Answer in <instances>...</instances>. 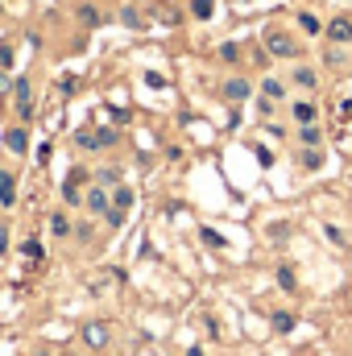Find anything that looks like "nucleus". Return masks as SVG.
Masks as SVG:
<instances>
[{
  "label": "nucleus",
  "mask_w": 352,
  "mask_h": 356,
  "mask_svg": "<svg viewBox=\"0 0 352 356\" xmlns=\"http://www.w3.org/2000/svg\"><path fill=\"white\" fill-rule=\"evenodd\" d=\"M262 46L269 50V54H273V58H294V54H298V46H294V38H290V33H282L278 25H273V29H265Z\"/></svg>",
  "instance_id": "1"
},
{
  "label": "nucleus",
  "mask_w": 352,
  "mask_h": 356,
  "mask_svg": "<svg viewBox=\"0 0 352 356\" xmlns=\"http://www.w3.org/2000/svg\"><path fill=\"white\" fill-rule=\"evenodd\" d=\"M79 336H83V344H88L91 353H104V348L112 344V327H108V323H99V319L83 323V332H79Z\"/></svg>",
  "instance_id": "2"
},
{
  "label": "nucleus",
  "mask_w": 352,
  "mask_h": 356,
  "mask_svg": "<svg viewBox=\"0 0 352 356\" xmlns=\"http://www.w3.org/2000/svg\"><path fill=\"white\" fill-rule=\"evenodd\" d=\"M75 141H79L83 149H108V145H116V133H112V129H79Z\"/></svg>",
  "instance_id": "3"
},
{
  "label": "nucleus",
  "mask_w": 352,
  "mask_h": 356,
  "mask_svg": "<svg viewBox=\"0 0 352 356\" xmlns=\"http://www.w3.org/2000/svg\"><path fill=\"white\" fill-rule=\"evenodd\" d=\"M323 33H328V42H336V46L352 42V17H336V21H328Z\"/></svg>",
  "instance_id": "4"
},
{
  "label": "nucleus",
  "mask_w": 352,
  "mask_h": 356,
  "mask_svg": "<svg viewBox=\"0 0 352 356\" xmlns=\"http://www.w3.org/2000/svg\"><path fill=\"white\" fill-rule=\"evenodd\" d=\"M83 182H88V170H71L67 182H63V199H67V203H79V199H83V191H79Z\"/></svg>",
  "instance_id": "5"
},
{
  "label": "nucleus",
  "mask_w": 352,
  "mask_h": 356,
  "mask_svg": "<svg viewBox=\"0 0 352 356\" xmlns=\"http://www.w3.org/2000/svg\"><path fill=\"white\" fill-rule=\"evenodd\" d=\"M108 207H112L108 186H91V191H88V211H95V216H108Z\"/></svg>",
  "instance_id": "6"
},
{
  "label": "nucleus",
  "mask_w": 352,
  "mask_h": 356,
  "mask_svg": "<svg viewBox=\"0 0 352 356\" xmlns=\"http://www.w3.org/2000/svg\"><path fill=\"white\" fill-rule=\"evenodd\" d=\"M4 149H8V154H25V149H29V133H25V129H8V133H4Z\"/></svg>",
  "instance_id": "7"
},
{
  "label": "nucleus",
  "mask_w": 352,
  "mask_h": 356,
  "mask_svg": "<svg viewBox=\"0 0 352 356\" xmlns=\"http://www.w3.org/2000/svg\"><path fill=\"white\" fill-rule=\"evenodd\" d=\"M253 88H249V79H228L224 83V99H232V104H241V99H249Z\"/></svg>",
  "instance_id": "8"
},
{
  "label": "nucleus",
  "mask_w": 352,
  "mask_h": 356,
  "mask_svg": "<svg viewBox=\"0 0 352 356\" xmlns=\"http://www.w3.org/2000/svg\"><path fill=\"white\" fill-rule=\"evenodd\" d=\"M0 203H4V207L17 203V178L8 175V170H0Z\"/></svg>",
  "instance_id": "9"
},
{
  "label": "nucleus",
  "mask_w": 352,
  "mask_h": 356,
  "mask_svg": "<svg viewBox=\"0 0 352 356\" xmlns=\"http://www.w3.org/2000/svg\"><path fill=\"white\" fill-rule=\"evenodd\" d=\"M13 99H17L21 116H29V79H25V75H21V79L13 83Z\"/></svg>",
  "instance_id": "10"
},
{
  "label": "nucleus",
  "mask_w": 352,
  "mask_h": 356,
  "mask_svg": "<svg viewBox=\"0 0 352 356\" xmlns=\"http://www.w3.org/2000/svg\"><path fill=\"white\" fill-rule=\"evenodd\" d=\"M290 112H294V120H298V124H315V104H311V99H298Z\"/></svg>",
  "instance_id": "11"
},
{
  "label": "nucleus",
  "mask_w": 352,
  "mask_h": 356,
  "mask_svg": "<svg viewBox=\"0 0 352 356\" xmlns=\"http://www.w3.org/2000/svg\"><path fill=\"white\" fill-rule=\"evenodd\" d=\"M294 88H303V91H315V88H319V79H315V71H311V67H298V71H294Z\"/></svg>",
  "instance_id": "12"
},
{
  "label": "nucleus",
  "mask_w": 352,
  "mask_h": 356,
  "mask_svg": "<svg viewBox=\"0 0 352 356\" xmlns=\"http://www.w3.org/2000/svg\"><path fill=\"white\" fill-rule=\"evenodd\" d=\"M129 207H133V191H129V186H116V195H112V211H125V216H129Z\"/></svg>",
  "instance_id": "13"
},
{
  "label": "nucleus",
  "mask_w": 352,
  "mask_h": 356,
  "mask_svg": "<svg viewBox=\"0 0 352 356\" xmlns=\"http://www.w3.org/2000/svg\"><path fill=\"white\" fill-rule=\"evenodd\" d=\"M298 29H303V33H323V21H319L315 13H298Z\"/></svg>",
  "instance_id": "14"
},
{
  "label": "nucleus",
  "mask_w": 352,
  "mask_h": 356,
  "mask_svg": "<svg viewBox=\"0 0 352 356\" xmlns=\"http://www.w3.org/2000/svg\"><path fill=\"white\" fill-rule=\"evenodd\" d=\"M216 54H220V63H228V67H232V63H241V58H245V54H241V46H237V42H224V46H220V50H216Z\"/></svg>",
  "instance_id": "15"
},
{
  "label": "nucleus",
  "mask_w": 352,
  "mask_h": 356,
  "mask_svg": "<svg viewBox=\"0 0 352 356\" xmlns=\"http://www.w3.org/2000/svg\"><path fill=\"white\" fill-rule=\"evenodd\" d=\"M262 95H265V99H286V83H282V79H265Z\"/></svg>",
  "instance_id": "16"
},
{
  "label": "nucleus",
  "mask_w": 352,
  "mask_h": 356,
  "mask_svg": "<svg viewBox=\"0 0 352 356\" xmlns=\"http://www.w3.org/2000/svg\"><path fill=\"white\" fill-rule=\"evenodd\" d=\"M79 21L91 25V29H95V25H104V17H99V8H95V4H79Z\"/></svg>",
  "instance_id": "17"
},
{
  "label": "nucleus",
  "mask_w": 352,
  "mask_h": 356,
  "mask_svg": "<svg viewBox=\"0 0 352 356\" xmlns=\"http://www.w3.org/2000/svg\"><path fill=\"white\" fill-rule=\"evenodd\" d=\"M298 137H303L307 149H315L319 145V124H298Z\"/></svg>",
  "instance_id": "18"
},
{
  "label": "nucleus",
  "mask_w": 352,
  "mask_h": 356,
  "mask_svg": "<svg viewBox=\"0 0 352 356\" xmlns=\"http://www.w3.org/2000/svg\"><path fill=\"white\" fill-rule=\"evenodd\" d=\"M50 232H54V236H71V220H67L63 211H54V216H50Z\"/></svg>",
  "instance_id": "19"
},
{
  "label": "nucleus",
  "mask_w": 352,
  "mask_h": 356,
  "mask_svg": "<svg viewBox=\"0 0 352 356\" xmlns=\"http://www.w3.org/2000/svg\"><path fill=\"white\" fill-rule=\"evenodd\" d=\"M120 21H125L129 29H141V25H145V21H141V8H133V4H129V8H120Z\"/></svg>",
  "instance_id": "20"
},
{
  "label": "nucleus",
  "mask_w": 352,
  "mask_h": 356,
  "mask_svg": "<svg viewBox=\"0 0 352 356\" xmlns=\"http://www.w3.org/2000/svg\"><path fill=\"white\" fill-rule=\"evenodd\" d=\"M191 13H195L199 21H207V17L216 13V4H211V0H195V4H191Z\"/></svg>",
  "instance_id": "21"
},
{
  "label": "nucleus",
  "mask_w": 352,
  "mask_h": 356,
  "mask_svg": "<svg viewBox=\"0 0 352 356\" xmlns=\"http://www.w3.org/2000/svg\"><path fill=\"white\" fill-rule=\"evenodd\" d=\"M273 327H278V332H290V327H294V315L278 311V315H273Z\"/></svg>",
  "instance_id": "22"
},
{
  "label": "nucleus",
  "mask_w": 352,
  "mask_h": 356,
  "mask_svg": "<svg viewBox=\"0 0 352 356\" xmlns=\"http://www.w3.org/2000/svg\"><path fill=\"white\" fill-rule=\"evenodd\" d=\"M319 162H323L319 149H307V154H303V166H307V170H319Z\"/></svg>",
  "instance_id": "23"
},
{
  "label": "nucleus",
  "mask_w": 352,
  "mask_h": 356,
  "mask_svg": "<svg viewBox=\"0 0 352 356\" xmlns=\"http://www.w3.org/2000/svg\"><path fill=\"white\" fill-rule=\"evenodd\" d=\"M145 83H150V88H166V75H158V71H150V75H145Z\"/></svg>",
  "instance_id": "24"
},
{
  "label": "nucleus",
  "mask_w": 352,
  "mask_h": 356,
  "mask_svg": "<svg viewBox=\"0 0 352 356\" xmlns=\"http://www.w3.org/2000/svg\"><path fill=\"white\" fill-rule=\"evenodd\" d=\"M104 220H108L112 228H120V224H125V211H112V207H108V216H104Z\"/></svg>",
  "instance_id": "25"
},
{
  "label": "nucleus",
  "mask_w": 352,
  "mask_h": 356,
  "mask_svg": "<svg viewBox=\"0 0 352 356\" xmlns=\"http://www.w3.org/2000/svg\"><path fill=\"white\" fill-rule=\"evenodd\" d=\"M278 282H282L286 290H294V273H290V269H278Z\"/></svg>",
  "instance_id": "26"
},
{
  "label": "nucleus",
  "mask_w": 352,
  "mask_h": 356,
  "mask_svg": "<svg viewBox=\"0 0 352 356\" xmlns=\"http://www.w3.org/2000/svg\"><path fill=\"white\" fill-rule=\"evenodd\" d=\"M8 63H13V46H8V42H4V46H0V71H4V67H8Z\"/></svg>",
  "instance_id": "27"
},
{
  "label": "nucleus",
  "mask_w": 352,
  "mask_h": 356,
  "mask_svg": "<svg viewBox=\"0 0 352 356\" xmlns=\"http://www.w3.org/2000/svg\"><path fill=\"white\" fill-rule=\"evenodd\" d=\"M116 178H120L116 170H99V182H104V186H116Z\"/></svg>",
  "instance_id": "28"
},
{
  "label": "nucleus",
  "mask_w": 352,
  "mask_h": 356,
  "mask_svg": "<svg viewBox=\"0 0 352 356\" xmlns=\"http://www.w3.org/2000/svg\"><path fill=\"white\" fill-rule=\"evenodd\" d=\"M25 257H29V261H38V257H42V249H38V241H29V245H25Z\"/></svg>",
  "instance_id": "29"
},
{
  "label": "nucleus",
  "mask_w": 352,
  "mask_h": 356,
  "mask_svg": "<svg viewBox=\"0 0 352 356\" xmlns=\"http://www.w3.org/2000/svg\"><path fill=\"white\" fill-rule=\"evenodd\" d=\"M4 241H8V232H4V228H0V249H4Z\"/></svg>",
  "instance_id": "30"
}]
</instances>
